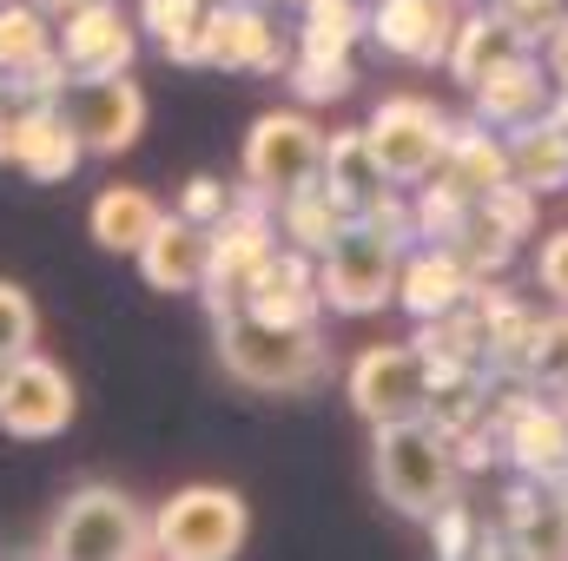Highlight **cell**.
<instances>
[{
    "instance_id": "cell-1",
    "label": "cell",
    "mask_w": 568,
    "mask_h": 561,
    "mask_svg": "<svg viewBox=\"0 0 568 561\" xmlns=\"http://www.w3.org/2000/svg\"><path fill=\"white\" fill-rule=\"evenodd\" d=\"M212 330H219V364L245 390L291 397V390H311L331 377V350H324L317 324H265L252 310H219Z\"/></svg>"
},
{
    "instance_id": "cell-2",
    "label": "cell",
    "mask_w": 568,
    "mask_h": 561,
    "mask_svg": "<svg viewBox=\"0 0 568 561\" xmlns=\"http://www.w3.org/2000/svg\"><path fill=\"white\" fill-rule=\"evenodd\" d=\"M371 476H377V496L397 516H410V522H429L443 502L463 496V469L449 456V436L429 429L424 417L377 422V436H371Z\"/></svg>"
},
{
    "instance_id": "cell-3",
    "label": "cell",
    "mask_w": 568,
    "mask_h": 561,
    "mask_svg": "<svg viewBox=\"0 0 568 561\" xmlns=\"http://www.w3.org/2000/svg\"><path fill=\"white\" fill-rule=\"evenodd\" d=\"M245 536H252V509L225 482H192L165 496L159 516H145V555L172 561H232L245 555Z\"/></svg>"
},
{
    "instance_id": "cell-4",
    "label": "cell",
    "mask_w": 568,
    "mask_h": 561,
    "mask_svg": "<svg viewBox=\"0 0 568 561\" xmlns=\"http://www.w3.org/2000/svg\"><path fill=\"white\" fill-rule=\"evenodd\" d=\"M47 555L60 561H126V555H145V516L140 502L113 482H87L73 489L53 522H47Z\"/></svg>"
},
{
    "instance_id": "cell-5",
    "label": "cell",
    "mask_w": 568,
    "mask_h": 561,
    "mask_svg": "<svg viewBox=\"0 0 568 561\" xmlns=\"http://www.w3.org/2000/svg\"><path fill=\"white\" fill-rule=\"evenodd\" d=\"M397 258H404L397 238H384L377 225L351 218V225L311 258V265H317V297H324V310H337V317H377V310L390 304V290H397Z\"/></svg>"
},
{
    "instance_id": "cell-6",
    "label": "cell",
    "mask_w": 568,
    "mask_h": 561,
    "mask_svg": "<svg viewBox=\"0 0 568 561\" xmlns=\"http://www.w3.org/2000/svg\"><path fill=\"white\" fill-rule=\"evenodd\" d=\"M272 252H278L272 198H265L258 185H245V192L225 205V218L212 225V258H205V284H199L205 310H212V317H219V310H239Z\"/></svg>"
},
{
    "instance_id": "cell-7",
    "label": "cell",
    "mask_w": 568,
    "mask_h": 561,
    "mask_svg": "<svg viewBox=\"0 0 568 561\" xmlns=\"http://www.w3.org/2000/svg\"><path fill=\"white\" fill-rule=\"evenodd\" d=\"M449 126H456V120H449L436 100H424V93H390V100H377V113L364 120V140L377 152L384 178H390L397 192H410L417 178L436 172Z\"/></svg>"
},
{
    "instance_id": "cell-8",
    "label": "cell",
    "mask_w": 568,
    "mask_h": 561,
    "mask_svg": "<svg viewBox=\"0 0 568 561\" xmlns=\"http://www.w3.org/2000/svg\"><path fill=\"white\" fill-rule=\"evenodd\" d=\"M60 113L73 120V133L93 159H120L145 133V93L126 67L120 73H73L60 86Z\"/></svg>"
},
{
    "instance_id": "cell-9",
    "label": "cell",
    "mask_w": 568,
    "mask_h": 561,
    "mask_svg": "<svg viewBox=\"0 0 568 561\" xmlns=\"http://www.w3.org/2000/svg\"><path fill=\"white\" fill-rule=\"evenodd\" d=\"M317 159H324V126L297 106H272L245 133V185H258L278 205L291 185L317 178Z\"/></svg>"
},
{
    "instance_id": "cell-10",
    "label": "cell",
    "mask_w": 568,
    "mask_h": 561,
    "mask_svg": "<svg viewBox=\"0 0 568 561\" xmlns=\"http://www.w3.org/2000/svg\"><path fill=\"white\" fill-rule=\"evenodd\" d=\"M344 390H351V410L371 422H404L424 417V390H429V364L417 344H371L351 357L344 370Z\"/></svg>"
},
{
    "instance_id": "cell-11",
    "label": "cell",
    "mask_w": 568,
    "mask_h": 561,
    "mask_svg": "<svg viewBox=\"0 0 568 561\" xmlns=\"http://www.w3.org/2000/svg\"><path fill=\"white\" fill-rule=\"evenodd\" d=\"M199 67L225 73H284V33L258 0H205L199 13Z\"/></svg>"
},
{
    "instance_id": "cell-12",
    "label": "cell",
    "mask_w": 568,
    "mask_h": 561,
    "mask_svg": "<svg viewBox=\"0 0 568 561\" xmlns=\"http://www.w3.org/2000/svg\"><path fill=\"white\" fill-rule=\"evenodd\" d=\"M483 422L496 429V442H503V456L516 462V476H523V482L568 489V410H562V404L503 397Z\"/></svg>"
},
{
    "instance_id": "cell-13",
    "label": "cell",
    "mask_w": 568,
    "mask_h": 561,
    "mask_svg": "<svg viewBox=\"0 0 568 561\" xmlns=\"http://www.w3.org/2000/svg\"><path fill=\"white\" fill-rule=\"evenodd\" d=\"M73 410H80L73 377H67L53 357L27 350V357L7 364V384H0V429H7L13 442H47V436H60V429L73 422Z\"/></svg>"
},
{
    "instance_id": "cell-14",
    "label": "cell",
    "mask_w": 568,
    "mask_h": 561,
    "mask_svg": "<svg viewBox=\"0 0 568 561\" xmlns=\"http://www.w3.org/2000/svg\"><path fill=\"white\" fill-rule=\"evenodd\" d=\"M456 13H463L456 0H377V7H364V33L410 67H443Z\"/></svg>"
},
{
    "instance_id": "cell-15",
    "label": "cell",
    "mask_w": 568,
    "mask_h": 561,
    "mask_svg": "<svg viewBox=\"0 0 568 561\" xmlns=\"http://www.w3.org/2000/svg\"><path fill=\"white\" fill-rule=\"evenodd\" d=\"M140 278L165 297H199L205 258H212V225L185 218V212H159V225L140 238Z\"/></svg>"
},
{
    "instance_id": "cell-16",
    "label": "cell",
    "mask_w": 568,
    "mask_h": 561,
    "mask_svg": "<svg viewBox=\"0 0 568 561\" xmlns=\"http://www.w3.org/2000/svg\"><path fill=\"white\" fill-rule=\"evenodd\" d=\"M60 60L67 73H120L140 53V27L120 13V0H87L60 20Z\"/></svg>"
},
{
    "instance_id": "cell-17",
    "label": "cell",
    "mask_w": 568,
    "mask_h": 561,
    "mask_svg": "<svg viewBox=\"0 0 568 561\" xmlns=\"http://www.w3.org/2000/svg\"><path fill=\"white\" fill-rule=\"evenodd\" d=\"M80 159H87V145L73 133V120L60 113V100H20V106H13V165H20L33 185L73 178Z\"/></svg>"
},
{
    "instance_id": "cell-18",
    "label": "cell",
    "mask_w": 568,
    "mask_h": 561,
    "mask_svg": "<svg viewBox=\"0 0 568 561\" xmlns=\"http://www.w3.org/2000/svg\"><path fill=\"white\" fill-rule=\"evenodd\" d=\"M469 290H476V272L449 252V245H404V258H397V290H390V304H404L417 324L424 317H443V310H456V304H469Z\"/></svg>"
},
{
    "instance_id": "cell-19",
    "label": "cell",
    "mask_w": 568,
    "mask_h": 561,
    "mask_svg": "<svg viewBox=\"0 0 568 561\" xmlns=\"http://www.w3.org/2000/svg\"><path fill=\"white\" fill-rule=\"evenodd\" d=\"M549 93H556V80H549V67H542V60H529V47H516L509 60H496V67L469 86V100H476V120H483V126L536 120V113H549Z\"/></svg>"
},
{
    "instance_id": "cell-20",
    "label": "cell",
    "mask_w": 568,
    "mask_h": 561,
    "mask_svg": "<svg viewBox=\"0 0 568 561\" xmlns=\"http://www.w3.org/2000/svg\"><path fill=\"white\" fill-rule=\"evenodd\" d=\"M317 178H324V192H331L351 218H364L371 205H384V198L397 192V185L384 178V165H377L371 140H364V126H344V133H331V140H324Z\"/></svg>"
},
{
    "instance_id": "cell-21",
    "label": "cell",
    "mask_w": 568,
    "mask_h": 561,
    "mask_svg": "<svg viewBox=\"0 0 568 561\" xmlns=\"http://www.w3.org/2000/svg\"><path fill=\"white\" fill-rule=\"evenodd\" d=\"M239 310H252V317H265V324H317V317H324V297H317V265H311V252H272Z\"/></svg>"
},
{
    "instance_id": "cell-22",
    "label": "cell",
    "mask_w": 568,
    "mask_h": 561,
    "mask_svg": "<svg viewBox=\"0 0 568 561\" xmlns=\"http://www.w3.org/2000/svg\"><path fill=\"white\" fill-rule=\"evenodd\" d=\"M503 542H509V555L568 561V489L516 482L509 489V509H503Z\"/></svg>"
},
{
    "instance_id": "cell-23",
    "label": "cell",
    "mask_w": 568,
    "mask_h": 561,
    "mask_svg": "<svg viewBox=\"0 0 568 561\" xmlns=\"http://www.w3.org/2000/svg\"><path fill=\"white\" fill-rule=\"evenodd\" d=\"M503 152H509V178H516V185H529L536 198L568 192V133L549 120V113L516 120V126L503 133Z\"/></svg>"
},
{
    "instance_id": "cell-24",
    "label": "cell",
    "mask_w": 568,
    "mask_h": 561,
    "mask_svg": "<svg viewBox=\"0 0 568 561\" xmlns=\"http://www.w3.org/2000/svg\"><path fill=\"white\" fill-rule=\"evenodd\" d=\"M469 310H476V324H483V364L503 370V377H516L523 344H529V330H536V310H529L523 297H509L503 284H483V278L469 290Z\"/></svg>"
},
{
    "instance_id": "cell-25",
    "label": "cell",
    "mask_w": 568,
    "mask_h": 561,
    "mask_svg": "<svg viewBox=\"0 0 568 561\" xmlns=\"http://www.w3.org/2000/svg\"><path fill=\"white\" fill-rule=\"evenodd\" d=\"M489 417V370L483 364H436L424 390V422L456 436V429H476Z\"/></svg>"
},
{
    "instance_id": "cell-26",
    "label": "cell",
    "mask_w": 568,
    "mask_h": 561,
    "mask_svg": "<svg viewBox=\"0 0 568 561\" xmlns=\"http://www.w3.org/2000/svg\"><path fill=\"white\" fill-rule=\"evenodd\" d=\"M159 198L145 192V185H106L100 198H93V212H87V232H93V245L100 252H120V258H133L140 252V238L159 225Z\"/></svg>"
},
{
    "instance_id": "cell-27",
    "label": "cell",
    "mask_w": 568,
    "mask_h": 561,
    "mask_svg": "<svg viewBox=\"0 0 568 561\" xmlns=\"http://www.w3.org/2000/svg\"><path fill=\"white\" fill-rule=\"evenodd\" d=\"M272 225L291 238V252H311V258H317V252L351 225V212L324 192V178H304V185H291L278 205H272Z\"/></svg>"
},
{
    "instance_id": "cell-28",
    "label": "cell",
    "mask_w": 568,
    "mask_h": 561,
    "mask_svg": "<svg viewBox=\"0 0 568 561\" xmlns=\"http://www.w3.org/2000/svg\"><path fill=\"white\" fill-rule=\"evenodd\" d=\"M523 40L503 27V13L496 7H476V13H456V33H449V53H443V67L456 73V86H476L496 60H509Z\"/></svg>"
},
{
    "instance_id": "cell-29",
    "label": "cell",
    "mask_w": 568,
    "mask_h": 561,
    "mask_svg": "<svg viewBox=\"0 0 568 561\" xmlns=\"http://www.w3.org/2000/svg\"><path fill=\"white\" fill-rule=\"evenodd\" d=\"M436 172H443L449 185H463L469 198H476V192H489L496 178H509V152H503V133H489L483 120H476V126H449Z\"/></svg>"
},
{
    "instance_id": "cell-30",
    "label": "cell",
    "mask_w": 568,
    "mask_h": 561,
    "mask_svg": "<svg viewBox=\"0 0 568 561\" xmlns=\"http://www.w3.org/2000/svg\"><path fill=\"white\" fill-rule=\"evenodd\" d=\"M364 40V0H297V53L344 60Z\"/></svg>"
},
{
    "instance_id": "cell-31",
    "label": "cell",
    "mask_w": 568,
    "mask_h": 561,
    "mask_svg": "<svg viewBox=\"0 0 568 561\" xmlns=\"http://www.w3.org/2000/svg\"><path fill=\"white\" fill-rule=\"evenodd\" d=\"M469 212H476V198L463 192V185H449L443 172H429L410 185V245L424 238V245H449L463 225H469Z\"/></svg>"
},
{
    "instance_id": "cell-32",
    "label": "cell",
    "mask_w": 568,
    "mask_h": 561,
    "mask_svg": "<svg viewBox=\"0 0 568 561\" xmlns=\"http://www.w3.org/2000/svg\"><path fill=\"white\" fill-rule=\"evenodd\" d=\"M47 53H60L53 47V20L33 0H0V80L40 67Z\"/></svg>"
},
{
    "instance_id": "cell-33",
    "label": "cell",
    "mask_w": 568,
    "mask_h": 561,
    "mask_svg": "<svg viewBox=\"0 0 568 561\" xmlns=\"http://www.w3.org/2000/svg\"><path fill=\"white\" fill-rule=\"evenodd\" d=\"M410 344L424 350L429 370H436V364H483V324H476L469 304H456V310H443V317H424ZM483 370H489V364H483Z\"/></svg>"
},
{
    "instance_id": "cell-34",
    "label": "cell",
    "mask_w": 568,
    "mask_h": 561,
    "mask_svg": "<svg viewBox=\"0 0 568 561\" xmlns=\"http://www.w3.org/2000/svg\"><path fill=\"white\" fill-rule=\"evenodd\" d=\"M516 377H523L529 390H568V304H556L549 317H536Z\"/></svg>"
},
{
    "instance_id": "cell-35",
    "label": "cell",
    "mask_w": 568,
    "mask_h": 561,
    "mask_svg": "<svg viewBox=\"0 0 568 561\" xmlns=\"http://www.w3.org/2000/svg\"><path fill=\"white\" fill-rule=\"evenodd\" d=\"M199 13L205 0H140V27L159 40L165 60H185V67H199Z\"/></svg>"
},
{
    "instance_id": "cell-36",
    "label": "cell",
    "mask_w": 568,
    "mask_h": 561,
    "mask_svg": "<svg viewBox=\"0 0 568 561\" xmlns=\"http://www.w3.org/2000/svg\"><path fill=\"white\" fill-rule=\"evenodd\" d=\"M476 218H489L496 232H509L516 245L536 232V218H542V198L529 192V185H516V178H496L489 192H476Z\"/></svg>"
},
{
    "instance_id": "cell-37",
    "label": "cell",
    "mask_w": 568,
    "mask_h": 561,
    "mask_svg": "<svg viewBox=\"0 0 568 561\" xmlns=\"http://www.w3.org/2000/svg\"><path fill=\"white\" fill-rule=\"evenodd\" d=\"M284 80H291V93L304 100V106H324V100H344L351 86H357V60L344 53V60H311V53H297L291 67H284Z\"/></svg>"
},
{
    "instance_id": "cell-38",
    "label": "cell",
    "mask_w": 568,
    "mask_h": 561,
    "mask_svg": "<svg viewBox=\"0 0 568 561\" xmlns=\"http://www.w3.org/2000/svg\"><path fill=\"white\" fill-rule=\"evenodd\" d=\"M449 252H456L476 278H489V272H503V265L516 258V238H509V232H496L489 218H476V212H469V225L449 238Z\"/></svg>"
},
{
    "instance_id": "cell-39",
    "label": "cell",
    "mask_w": 568,
    "mask_h": 561,
    "mask_svg": "<svg viewBox=\"0 0 568 561\" xmlns=\"http://www.w3.org/2000/svg\"><path fill=\"white\" fill-rule=\"evenodd\" d=\"M33 337H40V310H33V297H27L20 284L0 278V357H7V364L27 357Z\"/></svg>"
},
{
    "instance_id": "cell-40",
    "label": "cell",
    "mask_w": 568,
    "mask_h": 561,
    "mask_svg": "<svg viewBox=\"0 0 568 561\" xmlns=\"http://www.w3.org/2000/svg\"><path fill=\"white\" fill-rule=\"evenodd\" d=\"M424 529H429V542H436V555H476V516H469V502H463V496H456V502H443Z\"/></svg>"
},
{
    "instance_id": "cell-41",
    "label": "cell",
    "mask_w": 568,
    "mask_h": 561,
    "mask_svg": "<svg viewBox=\"0 0 568 561\" xmlns=\"http://www.w3.org/2000/svg\"><path fill=\"white\" fill-rule=\"evenodd\" d=\"M568 0H496V13H503V27L523 40V47H542V33L562 20Z\"/></svg>"
},
{
    "instance_id": "cell-42",
    "label": "cell",
    "mask_w": 568,
    "mask_h": 561,
    "mask_svg": "<svg viewBox=\"0 0 568 561\" xmlns=\"http://www.w3.org/2000/svg\"><path fill=\"white\" fill-rule=\"evenodd\" d=\"M536 284H542L556 304H568V232H549V238L536 245Z\"/></svg>"
},
{
    "instance_id": "cell-43",
    "label": "cell",
    "mask_w": 568,
    "mask_h": 561,
    "mask_svg": "<svg viewBox=\"0 0 568 561\" xmlns=\"http://www.w3.org/2000/svg\"><path fill=\"white\" fill-rule=\"evenodd\" d=\"M225 205H232V192H225L219 178H185V192H179V212L199 218V225H219Z\"/></svg>"
},
{
    "instance_id": "cell-44",
    "label": "cell",
    "mask_w": 568,
    "mask_h": 561,
    "mask_svg": "<svg viewBox=\"0 0 568 561\" xmlns=\"http://www.w3.org/2000/svg\"><path fill=\"white\" fill-rule=\"evenodd\" d=\"M542 67H549L556 86H568V7H562V20L542 33Z\"/></svg>"
},
{
    "instance_id": "cell-45",
    "label": "cell",
    "mask_w": 568,
    "mask_h": 561,
    "mask_svg": "<svg viewBox=\"0 0 568 561\" xmlns=\"http://www.w3.org/2000/svg\"><path fill=\"white\" fill-rule=\"evenodd\" d=\"M13 106H20V100L0 93V165H13Z\"/></svg>"
},
{
    "instance_id": "cell-46",
    "label": "cell",
    "mask_w": 568,
    "mask_h": 561,
    "mask_svg": "<svg viewBox=\"0 0 568 561\" xmlns=\"http://www.w3.org/2000/svg\"><path fill=\"white\" fill-rule=\"evenodd\" d=\"M33 7H40V13H47V20H53V27H60V20H67V13H73V7H87V0H33Z\"/></svg>"
},
{
    "instance_id": "cell-47",
    "label": "cell",
    "mask_w": 568,
    "mask_h": 561,
    "mask_svg": "<svg viewBox=\"0 0 568 561\" xmlns=\"http://www.w3.org/2000/svg\"><path fill=\"white\" fill-rule=\"evenodd\" d=\"M549 120L568 133V86H556V93H549Z\"/></svg>"
},
{
    "instance_id": "cell-48",
    "label": "cell",
    "mask_w": 568,
    "mask_h": 561,
    "mask_svg": "<svg viewBox=\"0 0 568 561\" xmlns=\"http://www.w3.org/2000/svg\"><path fill=\"white\" fill-rule=\"evenodd\" d=\"M0 384H7V357H0Z\"/></svg>"
}]
</instances>
